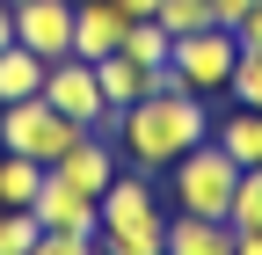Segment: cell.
I'll use <instances>...</instances> for the list:
<instances>
[{
  "mask_svg": "<svg viewBox=\"0 0 262 255\" xmlns=\"http://www.w3.org/2000/svg\"><path fill=\"white\" fill-rule=\"evenodd\" d=\"M29 255H102V248H95V233H51V226H44Z\"/></svg>",
  "mask_w": 262,
  "mask_h": 255,
  "instance_id": "44dd1931",
  "label": "cell"
},
{
  "mask_svg": "<svg viewBox=\"0 0 262 255\" xmlns=\"http://www.w3.org/2000/svg\"><path fill=\"white\" fill-rule=\"evenodd\" d=\"M95 248L102 255H160L168 248V211H160V189L146 168H131L117 175L102 197H95Z\"/></svg>",
  "mask_w": 262,
  "mask_h": 255,
  "instance_id": "7a4b0ae2",
  "label": "cell"
},
{
  "mask_svg": "<svg viewBox=\"0 0 262 255\" xmlns=\"http://www.w3.org/2000/svg\"><path fill=\"white\" fill-rule=\"evenodd\" d=\"M160 255H233V219L175 211V219H168V248H160Z\"/></svg>",
  "mask_w": 262,
  "mask_h": 255,
  "instance_id": "8fae6325",
  "label": "cell"
},
{
  "mask_svg": "<svg viewBox=\"0 0 262 255\" xmlns=\"http://www.w3.org/2000/svg\"><path fill=\"white\" fill-rule=\"evenodd\" d=\"M233 37H241V44H255V51H262V0H255V8H248V15H241V22H233Z\"/></svg>",
  "mask_w": 262,
  "mask_h": 255,
  "instance_id": "7402d4cb",
  "label": "cell"
},
{
  "mask_svg": "<svg viewBox=\"0 0 262 255\" xmlns=\"http://www.w3.org/2000/svg\"><path fill=\"white\" fill-rule=\"evenodd\" d=\"M233 182H241V161H233V153H226L219 139L189 146L182 161L168 168L175 211H196V219H226V211H233Z\"/></svg>",
  "mask_w": 262,
  "mask_h": 255,
  "instance_id": "277c9868",
  "label": "cell"
},
{
  "mask_svg": "<svg viewBox=\"0 0 262 255\" xmlns=\"http://www.w3.org/2000/svg\"><path fill=\"white\" fill-rule=\"evenodd\" d=\"M233 233H262V168H241V182H233Z\"/></svg>",
  "mask_w": 262,
  "mask_h": 255,
  "instance_id": "e0dca14e",
  "label": "cell"
},
{
  "mask_svg": "<svg viewBox=\"0 0 262 255\" xmlns=\"http://www.w3.org/2000/svg\"><path fill=\"white\" fill-rule=\"evenodd\" d=\"M124 8L117 0H73V58H110V51H124Z\"/></svg>",
  "mask_w": 262,
  "mask_h": 255,
  "instance_id": "30bf717a",
  "label": "cell"
},
{
  "mask_svg": "<svg viewBox=\"0 0 262 255\" xmlns=\"http://www.w3.org/2000/svg\"><path fill=\"white\" fill-rule=\"evenodd\" d=\"M44 73H51V58H37L29 44H8V51H0V102L44 95Z\"/></svg>",
  "mask_w": 262,
  "mask_h": 255,
  "instance_id": "4fadbf2b",
  "label": "cell"
},
{
  "mask_svg": "<svg viewBox=\"0 0 262 255\" xmlns=\"http://www.w3.org/2000/svg\"><path fill=\"white\" fill-rule=\"evenodd\" d=\"M95 80H102V102L124 117V110L146 95V80H153V73H146V66H131L124 51H110V58H95Z\"/></svg>",
  "mask_w": 262,
  "mask_h": 255,
  "instance_id": "5bb4252c",
  "label": "cell"
},
{
  "mask_svg": "<svg viewBox=\"0 0 262 255\" xmlns=\"http://www.w3.org/2000/svg\"><path fill=\"white\" fill-rule=\"evenodd\" d=\"M233 255H262V233H233Z\"/></svg>",
  "mask_w": 262,
  "mask_h": 255,
  "instance_id": "484cf974",
  "label": "cell"
},
{
  "mask_svg": "<svg viewBox=\"0 0 262 255\" xmlns=\"http://www.w3.org/2000/svg\"><path fill=\"white\" fill-rule=\"evenodd\" d=\"M124 8V22H146V15H160V0H117Z\"/></svg>",
  "mask_w": 262,
  "mask_h": 255,
  "instance_id": "cb8c5ba5",
  "label": "cell"
},
{
  "mask_svg": "<svg viewBox=\"0 0 262 255\" xmlns=\"http://www.w3.org/2000/svg\"><path fill=\"white\" fill-rule=\"evenodd\" d=\"M8 8H22V0H8Z\"/></svg>",
  "mask_w": 262,
  "mask_h": 255,
  "instance_id": "4316f807",
  "label": "cell"
},
{
  "mask_svg": "<svg viewBox=\"0 0 262 255\" xmlns=\"http://www.w3.org/2000/svg\"><path fill=\"white\" fill-rule=\"evenodd\" d=\"M58 175L73 182L80 197H102V189L124 175V153H117V139H110V132H88V139H80V146L58 161Z\"/></svg>",
  "mask_w": 262,
  "mask_h": 255,
  "instance_id": "ba28073f",
  "label": "cell"
},
{
  "mask_svg": "<svg viewBox=\"0 0 262 255\" xmlns=\"http://www.w3.org/2000/svg\"><path fill=\"white\" fill-rule=\"evenodd\" d=\"M168 51H175V37H168L153 15L124 29V58H131V66H146V73H153V66H168Z\"/></svg>",
  "mask_w": 262,
  "mask_h": 255,
  "instance_id": "2e32d148",
  "label": "cell"
},
{
  "mask_svg": "<svg viewBox=\"0 0 262 255\" xmlns=\"http://www.w3.org/2000/svg\"><path fill=\"white\" fill-rule=\"evenodd\" d=\"M248 8H255V0H211V22H219V29H233Z\"/></svg>",
  "mask_w": 262,
  "mask_h": 255,
  "instance_id": "603a6c76",
  "label": "cell"
},
{
  "mask_svg": "<svg viewBox=\"0 0 262 255\" xmlns=\"http://www.w3.org/2000/svg\"><path fill=\"white\" fill-rule=\"evenodd\" d=\"M29 211H37V226H51V233H95V219H102L95 197H80L58 168H44V189H37V204H29Z\"/></svg>",
  "mask_w": 262,
  "mask_h": 255,
  "instance_id": "9c48e42d",
  "label": "cell"
},
{
  "mask_svg": "<svg viewBox=\"0 0 262 255\" xmlns=\"http://www.w3.org/2000/svg\"><path fill=\"white\" fill-rule=\"evenodd\" d=\"M37 211H22V204H0V255H29L37 248Z\"/></svg>",
  "mask_w": 262,
  "mask_h": 255,
  "instance_id": "d6986e66",
  "label": "cell"
},
{
  "mask_svg": "<svg viewBox=\"0 0 262 255\" xmlns=\"http://www.w3.org/2000/svg\"><path fill=\"white\" fill-rule=\"evenodd\" d=\"M37 189H44V161H22V153H0V204H37Z\"/></svg>",
  "mask_w": 262,
  "mask_h": 255,
  "instance_id": "9a60e30c",
  "label": "cell"
},
{
  "mask_svg": "<svg viewBox=\"0 0 262 255\" xmlns=\"http://www.w3.org/2000/svg\"><path fill=\"white\" fill-rule=\"evenodd\" d=\"M226 95H233L241 110H262V51H255V44H241V58H233V80H226Z\"/></svg>",
  "mask_w": 262,
  "mask_h": 255,
  "instance_id": "ac0fdd59",
  "label": "cell"
},
{
  "mask_svg": "<svg viewBox=\"0 0 262 255\" xmlns=\"http://www.w3.org/2000/svg\"><path fill=\"white\" fill-rule=\"evenodd\" d=\"M44 102L66 110L80 132H117V110L102 102V80H95L88 58H51V73H44Z\"/></svg>",
  "mask_w": 262,
  "mask_h": 255,
  "instance_id": "8992f818",
  "label": "cell"
},
{
  "mask_svg": "<svg viewBox=\"0 0 262 255\" xmlns=\"http://www.w3.org/2000/svg\"><path fill=\"white\" fill-rule=\"evenodd\" d=\"M117 153H131V168H146V175H168L189 146H204L211 139V110H204V95H139L124 117H117Z\"/></svg>",
  "mask_w": 262,
  "mask_h": 255,
  "instance_id": "6da1fadb",
  "label": "cell"
},
{
  "mask_svg": "<svg viewBox=\"0 0 262 255\" xmlns=\"http://www.w3.org/2000/svg\"><path fill=\"white\" fill-rule=\"evenodd\" d=\"M233 58H241V37L211 22V29H189V37H175L168 66L182 73L189 95H226V80H233Z\"/></svg>",
  "mask_w": 262,
  "mask_h": 255,
  "instance_id": "5b68a950",
  "label": "cell"
},
{
  "mask_svg": "<svg viewBox=\"0 0 262 255\" xmlns=\"http://www.w3.org/2000/svg\"><path fill=\"white\" fill-rule=\"evenodd\" d=\"M168 37H189V29H211V0H160V15H153Z\"/></svg>",
  "mask_w": 262,
  "mask_h": 255,
  "instance_id": "ffe728a7",
  "label": "cell"
},
{
  "mask_svg": "<svg viewBox=\"0 0 262 255\" xmlns=\"http://www.w3.org/2000/svg\"><path fill=\"white\" fill-rule=\"evenodd\" d=\"M8 44H15V8L0 0V51H8Z\"/></svg>",
  "mask_w": 262,
  "mask_h": 255,
  "instance_id": "d4e9b609",
  "label": "cell"
},
{
  "mask_svg": "<svg viewBox=\"0 0 262 255\" xmlns=\"http://www.w3.org/2000/svg\"><path fill=\"white\" fill-rule=\"evenodd\" d=\"M88 132L66 110H51L44 95H22V102H0V153H22V161H44L58 168L66 153H73Z\"/></svg>",
  "mask_w": 262,
  "mask_h": 255,
  "instance_id": "3957f363",
  "label": "cell"
},
{
  "mask_svg": "<svg viewBox=\"0 0 262 255\" xmlns=\"http://www.w3.org/2000/svg\"><path fill=\"white\" fill-rule=\"evenodd\" d=\"M15 44H29L37 58H73V0H22Z\"/></svg>",
  "mask_w": 262,
  "mask_h": 255,
  "instance_id": "52a82bcc",
  "label": "cell"
},
{
  "mask_svg": "<svg viewBox=\"0 0 262 255\" xmlns=\"http://www.w3.org/2000/svg\"><path fill=\"white\" fill-rule=\"evenodd\" d=\"M211 139L233 153L241 168H262V110H241V102H233V110L211 124Z\"/></svg>",
  "mask_w": 262,
  "mask_h": 255,
  "instance_id": "7c38bea8",
  "label": "cell"
}]
</instances>
